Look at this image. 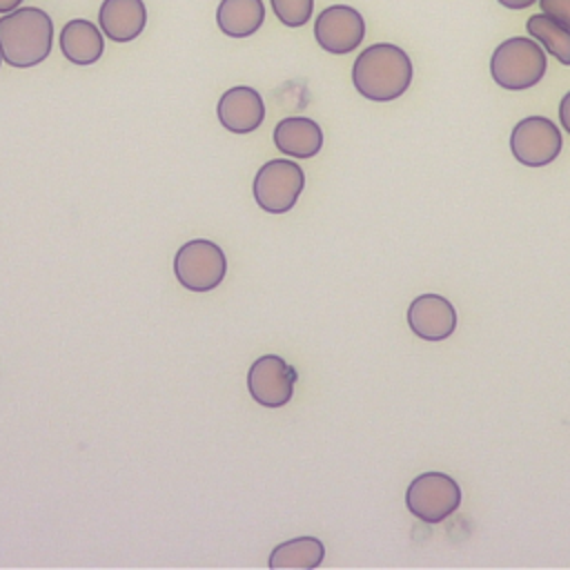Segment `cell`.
Instances as JSON below:
<instances>
[{
  "label": "cell",
  "mask_w": 570,
  "mask_h": 570,
  "mask_svg": "<svg viewBox=\"0 0 570 570\" xmlns=\"http://www.w3.org/2000/svg\"><path fill=\"white\" fill-rule=\"evenodd\" d=\"M22 0H0V13H11L20 7Z\"/></svg>",
  "instance_id": "obj_22"
},
{
  "label": "cell",
  "mask_w": 570,
  "mask_h": 570,
  "mask_svg": "<svg viewBox=\"0 0 570 570\" xmlns=\"http://www.w3.org/2000/svg\"><path fill=\"white\" fill-rule=\"evenodd\" d=\"M53 22L38 7H18L0 18V56L7 65L27 69L51 53Z\"/></svg>",
  "instance_id": "obj_2"
},
{
  "label": "cell",
  "mask_w": 570,
  "mask_h": 570,
  "mask_svg": "<svg viewBox=\"0 0 570 570\" xmlns=\"http://www.w3.org/2000/svg\"><path fill=\"white\" fill-rule=\"evenodd\" d=\"M102 33L91 20L73 18L60 33V51L73 65H94L102 56Z\"/></svg>",
  "instance_id": "obj_14"
},
{
  "label": "cell",
  "mask_w": 570,
  "mask_h": 570,
  "mask_svg": "<svg viewBox=\"0 0 570 570\" xmlns=\"http://www.w3.org/2000/svg\"><path fill=\"white\" fill-rule=\"evenodd\" d=\"M98 24L114 42H129L138 38L147 24V9L142 0H102Z\"/></svg>",
  "instance_id": "obj_12"
},
{
  "label": "cell",
  "mask_w": 570,
  "mask_h": 570,
  "mask_svg": "<svg viewBox=\"0 0 570 570\" xmlns=\"http://www.w3.org/2000/svg\"><path fill=\"white\" fill-rule=\"evenodd\" d=\"M546 53L530 38L503 40L490 60V73L494 82L510 91L534 87L546 73Z\"/></svg>",
  "instance_id": "obj_3"
},
{
  "label": "cell",
  "mask_w": 570,
  "mask_h": 570,
  "mask_svg": "<svg viewBox=\"0 0 570 570\" xmlns=\"http://www.w3.org/2000/svg\"><path fill=\"white\" fill-rule=\"evenodd\" d=\"M296 370L278 354L258 356L247 372V390L252 399L269 410L283 407L292 401Z\"/></svg>",
  "instance_id": "obj_7"
},
{
  "label": "cell",
  "mask_w": 570,
  "mask_h": 570,
  "mask_svg": "<svg viewBox=\"0 0 570 570\" xmlns=\"http://www.w3.org/2000/svg\"><path fill=\"white\" fill-rule=\"evenodd\" d=\"M499 2L508 9H525V7L534 4V0H499Z\"/></svg>",
  "instance_id": "obj_21"
},
{
  "label": "cell",
  "mask_w": 570,
  "mask_h": 570,
  "mask_svg": "<svg viewBox=\"0 0 570 570\" xmlns=\"http://www.w3.org/2000/svg\"><path fill=\"white\" fill-rule=\"evenodd\" d=\"M265 7L261 0H220L216 24L229 38H247L261 29Z\"/></svg>",
  "instance_id": "obj_15"
},
{
  "label": "cell",
  "mask_w": 570,
  "mask_h": 570,
  "mask_svg": "<svg viewBox=\"0 0 570 570\" xmlns=\"http://www.w3.org/2000/svg\"><path fill=\"white\" fill-rule=\"evenodd\" d=\"M561 134L557 125L543 116H530L514 125L510 149L521 165L543 167L561 151Z\"/></svg>",
  "instance_id": "obj_8"
},
{
  "label": "cell",
  "mask_w": 570,
  "mask_h": 570,
  "mask_svg": "<svg viewBox=\"0 0 570 570\" xmlns=\"http://www.w3.org/2000/svg\"><path fill=\"white\" fill-rule=\"evenodd\" d=\"M528 33L534 36L543 47L561 62L570 65V29L546 13H537L528 18Z\"/></svg>",
  "instance_id": "obj_17"
},
{
  "label": "cell",
  "mask_w": 570,
  "mask_h": 570,
  "mask_svg": "<svg viewBox=\"0 0 570 570\" xmlns=\"http://www.w3.org/2000/svg\"><path fill=\"white\" fill-rule=\"evenodd\" d=\"M276 18L287 27H303L312 18L314 0H272Z\"/></svg>",
  "instance_id": "obj_18"
},
{
  "label": "cell",
  "mask_w": 570,
  "mask_h": 570,
  "mask_svg": "<svg viewBox=\"0 0 570 570\" xmlns=\"http://www.w3.org/2000/svg\"><path fill=\"white\" fill-rule=\"evenodd\" d=\"M559 120H561L563 129L570 134V91L561 98V105H559Z\"/></svg>",
  "instance_id": "obj_20"
},
{
  "label": "cell",
  "mask_w": 570,
  "mask_h": 570,
  "mask_svg": "<svg viewBox=\"0 0 570 570\" xmlns=\"http://www.w3.org/2000/svg\"><path fill=\"white\" fill-rule=\"evenodd\" d=\"M274 145L292 158H312L323 147V131L312 118L292 116L274 127Z\"/></svg>",
  "instance_id": "obj_13"
},
{
  "label": "cell",
  "mask_w": 570,
  "mask_h": 570,
  "mask_svg": "<svg viewBox=\"0 0 570 570\" xmlns=\"http://www.w3.org/2000/svg\"><path fill=\"white\" fill-rule=\"evenodd\" d=\"M325 546L316 537H296L278 543L269 554V568H318Z\"/></svg>",
  "instance_id": "obj_16"
},
{
  "label": "cell",
  "mask_w": 570,
  "mask_h": 570,
  "mask_svg": "<svg viewBox=\"0 0 570 570\" xmlns=\"http://www.w3.org/2000/svg\"><path fill=\"white\" fill-rule=\"evenodd\" d=\"M405 505L421 521L441 523L459 510L461 488L443 472H425L407 485Z\"/></svg>",
  "instance_id": "obj_6"
},
{
  "label": "cell",
  "mask_w": 570,
  "mask_h": 570,
  "mask_svg": "<svg viewBox=\"0 0 570 570\" xmlns=\"http://www.w3.org/2000/svg\"><path fill=\"white\" fill-rule=\"evenodd\" d=\"M314 36L321 49L330 53H350L354 51L365 36L363 16L347 4H332L323 9L314 22Z\"/></svg>",
  "instance_id": "obj_9"
},
{
  "label": "cell",
  "mask_w": 570,
  "mask_h": 570,
  "mask_svg": "<svg viewBox=\"0 0 570 570\" xmlns=\"http://www.w3.org/2000/svg\"><path fill=\"white\" fill-rule=\"evenodd\" d=\"M541 11L570 29V0H539Z\"/></svg>",
  "instance_id": "obj_19"
},
{
  "label": "cell",
  "mask_w": 570,
  "mask_h": 570,
  "mask_svg": "<svg viewBox=\"0 0 570 570\" xmlns=\"http://www.w3.org/2000/svg\"><path fill=\"white\" fill-rule=\"evenodd\" d=\"M352 82L367 100H394L403 96L412 82L410 56L390 42L370 45L354 60Z\"/></svg>",
  "instance_id": "obj_1"
},
{
  "label": "cell",
  "mask_w": 570,
  "mask_h": 570,
  "mask_svg": "<svg viewBox=\"0 0 570 570\" xmlns=\"http://www.w3.org/2000/svg\"><path fill=\"white\" fill-rule=\"evenodd\" d=\"M407 325L423 341H445L456 330V309L445 296L421 294L407 307Z\"/></svg>",
  "instance_id": "obj_10"
},
{
  "label": "cell",
  "mask_w": 570,
  "mask_h": 570,
  "mask_svg": "<svg viewBox=\"0 0 570 570\" xmlns=\"http://www.w3.org/2000/svg\"><path fill=\"white\" fill-rule=\"evenodd\" d=\"M305 187V174L294 160H267L254 176L252 194L267 214L289 212Z\"/></svg>",
  "instance_id": "obj_5"
},
{
  "label": "cell",
  "mask_w": 570,
  "mask_h": 570,
  "mask_svg": "<svg viewBox=\"0 0 570 570\" xmlns=\"http://www.w3.org/2000/svg\"><path fill=\"white\" fill-rule=\"evenodd\" d=\"M174 274L185 289L209 292L218 287L227 274L225 252L207 238L187 240L174 256Z\"/></svg>",
  "instance_id": "obj_4"
},
{
  "label": "cell",
  "mask_w": 570,
  "mask_h": 570,
  "mask_svg": "<svg viewBox=\"0 0 570 570\" xmlns=\"http://www.w3.org/2000/svg\"><path fill=\"white\" fill-rule=\"evenodd\" d=\"M0 60H2V56H0Z\"/></svg>",
  "instance_id": "obj_23"
},
{
  "label": "cell",
  "mask_w": 570,
  "mask_h": 570,
  "mask_svg": "<svg viewBox=\"0 0 570 570\" xmlns=\"http://www.w3.org/2000/svg\"><path fill=\"white\" fill-rule=\"evenodd\" d=\"M216 114H218L220 125L227 131L249 134L261 127V122L265 118V105L256 89L238 85V87L227 89L220 96V100L216 105Z\"/></svg>",
  "instance_id": "obj_11"
}]
</instances>
